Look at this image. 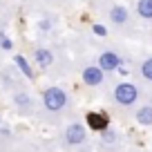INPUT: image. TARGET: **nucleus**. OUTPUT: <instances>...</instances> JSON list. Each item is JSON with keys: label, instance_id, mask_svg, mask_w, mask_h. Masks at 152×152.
<instances>
[{"label": "nucleus", "instance_id": "nucleus-1", "mask_svg": "<svg viewBox=\"0 0 152 152\" xmlns=\"http://www.w3.org/2000/svg\"><path fill=\"white\" fill-rule=\"evenodd\" d=\"M43 101H45V107H47L49 112H58V110L65 107L67 94L61 87H47V90L43 92Z\"/></svg>", "mask_w": 152, "mask_h": 152}, {"label": "nucleus", "instance_id": "nucleus-2", "mask_svg": "<svg viewBox=\"0 0 152 152\" xmlns=\"http://www.w3.org/2000/svg\"><path fill=\"white\" fill-rule=\"evenodd\" d=\"M114 99L121 105H132V103H137V99H139V90L132 83H121V85L114 87Z\"/></svg>", "mask_w": 152, "mask_h": 152}, {"label": "nucleus", "instance_id": "nucleus-3", "mask_svg": "<svg viewBox=\"0 0 152 152\" xmlns=\"http://www.w3.org/2000/svg\"><path fill=\"white\" fill-rule=\"evenodd\" d=\"M83 139H85V128L81 123H72L65 130V141L69 145H78V143H83Z\"/></svg>", "mask_w": 152, "mask_h": 152}, {"label": "nucleus", "instance_id": "nucleus-4", "mask_svg": "<svg viewBox=\"0 0 152 152\" xmlns=\"http://www.w3.org/2000/svg\"><path fill=\"white\" fill-rule=\"evenodd\" d=\"M121 65V56H119V54H114V52H103V54H101V56H99V67H101V69H116V67H119Z\"/></svg>", "mask_w": 152, "mask_h": 152}, {"label": "nucleus", "instance_id": "nucleus-5", "mask_svg": "<svg viewBox=\"0 0 152 152\" xmlns=\"http://www.w3.org/2000/svg\"><path fill=\"white\" fill-rule=\"evenodd\" d=\"M83 83L85 85H101L103 83V69L101 67H85L83 69Z\"/></svg>", "mask_w": 152, "mask_h": 152}, {"label": "nucleus", "instance_id": "nucleus-6", "mask_svg": "<svg viewBox=\"0 0 152 152\" xmlns=\"http://www.w3.org/2000/svg\"><path fill=\"white\" fill-rule=\"evenodd\" d=\"M87 128L96 130V132L107 130V116L101 114V112H90V114H87Z\"/></svg>", "mask_w": 152, "mask_h": 152}, {"label": "nucleus", "instance_id": "nucleus-7", "mask_svg": "<svg viewBox=\"0 0 152 152\" xmlns=\"http://www.w3.org/2000/svg\"><path fill=\"white\" fill-rule=\"evenodd\" d=\"M36 63L40 67H49L54 63V56H52V52L49 49H38L36 52Z\"/></svg>", "mask_w": 152, "mask_h": 152}, {"label": "nucleus", "instance_id": "nucleus-8", "mask_svg": "<svg viewBox=\"0 0 152 152\" xmlns=\"http://www.w3.org/2000/svg\"><path fill=\"white\" fill-rule=\"evenodd\" d=\"M137 123L141 125H152V107L150 105H145V107H141L137 112Z\"/></svg>", "mask_w": 152, "mask_h": 152}, {"label": "nucleus", "instance_id": "nucleus-9", "mask_svg": "<svg viewBox=\"0 0 152 152\" xmlns=\"http://www.w3.org/2000/svg\"><path fill=\"white\" fill-rule=\"evenodd\" d=\"M110 18H112L116 25L125 23V20H128V9H125V7H119V5L112 7V11H110Z\"/></svg>", "mask_w": 152, "mask_h": 152}, {"label": "nucleus", "instance_id": "nucleus-10", "mask_svg": "<svg viewBox=\"0 0 152 152\" xmlns=\"http://www.w3.org/2000/svg\"><path fill=\"white\" fill-rule=\"evenodd\" d=\"M137 11H139V16H141V18L152 20V0H139Z\"/></svg>", "mask_w": 152, "mask_h": 152}, {"label": "nucleus", "instance_id": "nucleus-11", "mask_svg": "<svg viewBox=\"0 0 152 152\" xmlns=\"http://www.w3.org/2000/svg\"><path fill=\"white\" fill-rule=\"evenodd\" d=\"M141 74H143V78H145V81H152V58H145V61H143Z\"/></svg>", "mask_w": 152, "mask_h": 152}, {"label": "nucleus", "instance_id": "nucleus-12", "mask_svg": "<svg viewBox=\"0 0 152 152\" xmlns=\"http://www.w3.org/2000/svg\"><path fill=\"white\" fill-rule=\"evenodd\" d=\"M14 61H16V65L23 69V74H25V76H31V69H29V63L25 61V56H14Z\"/></svg>", "mask_w": 152, "mask_h": 152}, {"label": "nucleus", "instance_id": "nucleus-13", "mask_svg": "<svg viewBox=\"0 0 152 152\" xmlns=\"http://www.w3.org/2000/svg\"><path fill=\"white\" fill-rule=\"evenodd\" d=\"M94 31L99 34V36H105V34H107V31H105V27H103V25H94Z\"/></svg>", "mask_w": 152, "mask_h": 152}, {"label": "nucleus", "instance_id": "nucleus-14", "mask_svg": "<svg viewBox=\"0 0 152 152\" xmlns=\"http://www.w3.org/2000/svg\"><path fill=\"white\" fill-rule=\"evenodd\" d=\"M16 101H18V103H23V105H25V103H31V101H29L25 94H18V96H16Z\"/></svg>", "mask_w": 152, "mask_h": 152}, {"label": "nucleus", "instance_id": "nucleus-15", "mask_svg": "<svg viewBox=\"0 0 152 152\" xmlns=\"http://www.w3.org/2000/svg\"><path fill=\"white\" fill-rule=\"evenodd\" d=\"M0 45H2V49H11V40H7V38H2Z\"/></svg>", "mask_w": 152, "mask_h": 152}, {"label": "nucleus", "instance_id": "nucleus-16", "mask_svg": "<svg viewBox=\"0 0 152 152\" xmlns=\"http://www.w3.org/2000/svg\"><path fill=\"white\" fill-rule=\"evenodd\" d=\"M0 123H2V119H0Z\"/></svg>", "mask_w": 152, "mask_h": 152}]
</instances>
